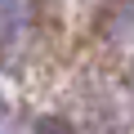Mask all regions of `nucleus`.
Here are the masks:
<instances>
[{
	"mask_svg": "<svg viewBox=\"0 0 134 134\" xmlns=\"http://www.w3.org/2000/svg\"><path fill=\"white\" fill-rule=\"evenodd\" d=\"M36 134H72V130H67L63 121H40V125H36Z\"/></svg>",
	"mask_w": 134,
	"mask_h": 134,
	"instance_id": "f257e3e1",
	"label": "nucleus"
}]
</instances>
